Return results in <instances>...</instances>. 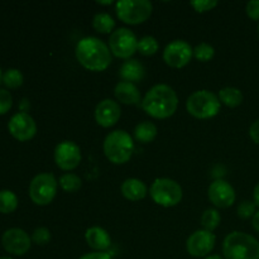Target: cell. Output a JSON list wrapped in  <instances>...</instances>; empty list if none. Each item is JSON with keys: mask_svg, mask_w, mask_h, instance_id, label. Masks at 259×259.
Wrapping results in <instances>:
<instances>
[{"mask_svg": "<svg viewBox=\"0 0 259 259\" xmlns=\"http://www.w3.org/2000/svg\"><path fill=\"white\" fill-rule=\"evenodd\" d=\"M85 240L94 252H106L111 245V238L105 229L91 227L86 230Z\"/></svg>", "mask_w": 259, "mask_h": 259, "instance_id": "17", "label": "cell"}, {"mask_svg": "<svg viewBox=\"0 0 259 259\" xmlns=\"http://www.w3.org/2000/svg\"><path fill=\"white\" fill-rule=\"evenodd\" d=\"M194 48L182 39H176L168 43L163 51V61L172 68H182L191 61Z\"/></svg>", "mask_w": 259, "mask_h": 259, "instance_id": "10", "label": "cell"}, {"mask_svg": "<svg viewBox=\"0 0 259 259\" xmlns=\"http://www.w3.org/2000/svg\"><path fill=\"white\" fill-rule=\"evenodd\" d=\"M215 243H217V238L211 232L204 229L196 230L187 239V253L195 258H206L214 249Z\"/></svg>", "mask_w": 259, "mask_h": 259, "instance_id": "12", "label": "cell"}, {"mask_svg": "<svg viewBox=\"0 0 259 259\" xmlns=\"http://www.w3.org/2000/svg\"><path fill=\"white\" fill-rule=\"evenodd\" d=\"M0 259H12L10 257H0Z\"/></svg>", "mask_w": 259, "mask_h": 259, "instance_id": "42", "label": "cell"}, {"mask_svg": "<svg viewBox=\"0 0 259 259\" xmlns=\"http://www.w3.org/2000/svg\"><path fill=\"white\" fill-rule=\"evenodd\" d=\"M225 259H259V242L250 234L233 232L223 242Z\"/></svg>", "mask_w": 259, "mask_h": 259, "instance_id": "3", "label": "cell"}, {"mask_svg": "<svg viewBox=\"0 0 259 259\" xmlns=\"http://www.w3.org/2000/svg\"><path fill=\"white\" fill-rule=\"evenodd\" d=\"M120 116V105L111 99H104L96 105L95 120L103 128H110L115 125Z\"/></svg>", "mask_w": 259, "mask_h": 259, "instance_id": "16", "label": "cell"}, {"mask_svg": "<svg viewBox=\"0 0 259 259\" xmlns=\"http://www.w3.org/2000/svg\"><path fill=\"white\" fill-rule=\"evenodd\" d=\"M109 48L115 57L131 60L132 56L138 51V39L131 29L119 28L110 34Z\"/></svg>", "mask_w": 259, "mask_h": 259, "instance_id": "9", "label": "cell"}, {"mask_svg": "<svg viewBox=\"0 0 259 259\" xmlns=\"http://www.w3.org/2000/svg\"><path fill=\"white\" fill-rule=\"evenodd\" d=\"M60 184L61 189L66 192H76L81 189V185H82V181H81L80 177L75 174H65L60 177Z\"/></svg>", "mask_w": 259, "mask_h": 259, "instance_id": "27", "label": "cell"}, {"mask_svg": "<svg viewBox=\"0 0 259 259\" xmlns=\"http://www.w3.org/2000/svg\"><path fill=\"white\" fill-rule=\"evenodd\" d=\"M75 55L78 63L93 72L105 71L113 61L110 48L96 37H85L78 40Z\"/></svg>", "mask_w": 259, "mask_h": 259, "instance_id": "2", "label": "cell"}, {"mask_svg": "<svg viewBox=\"0 0 259 259\" xmlns=\"http://www.w3.org/2000/svg\"><path fill=\"white\" fill-rule=\"evenodd\" d=\"M120 192L129 201H141L147 196L146 184L139 179H126L121 184Z\"/></svg>", "mask_w": 259, "mask_h": 259, "instance_id": "20", "label": "cell"}, {"mask_svg": "<svg viewBox=\"0 0 259 259\" xmlns=\"http://www.w3.org/2000/svg\"><path fill=\"white\" fill-rule=\"evenodd\" d=\"M215 55V50L209 43H200L194 48V57L200 62H209Z\"/></svg>", "mask_w": 259, "mask_h": 259, "instance_id": "29", "label": "cell"}, {"mask_svg": "<svg viewBox=\"0 0 259 259\" xmlns=\"http://www.w3.org/2000/svg\"><path fill=\"white\" fill-rule=\"evenodd\" d=\"M2 244L4 249L10 254L23 255L30 249L32 239L23 229L12 228L3 234Z\"/></svg>", "mask_w": 259, "mask_h": 259, "instance_id": "15", "label": "cell"}, {"mask_svg": "<svg viewBox=\"0 0 259 259\" xmlns=\"http://www.w3.org/2000/svg\"><path fill=\"white\" fill-rule=\"evenodd\" d=\"M252 225L254 228L255 232L259 233V210L254 214V217L252 218Z\"/></svg>", "mask_w": 259, "mask_h": 259, "instance_id": "37", "label": "cell"}, {"mask_svg": "<svg viewBox=\"0 0 259 259\" xmlns=\"http://www.w3.org/2000/svg\"><path fill=\"white\" fill-rule=\"evenodd\" d=\"M13 106V98L9 91L0 89V115L7 114Z\"/></svg>", "mask_w": 259, "mask_h": 259, "instance_id": "32", "label": "cell"}, {"mask_svg": "<svg viewBox=\"0 0 259 259\" xmlns=\"http://www.w3.org/2000/svg\"><path fill=\"white\" fill-rule=\"evenodd\" d=\"M116 15L129 25H138L149 19L153 5L148 0H120L115 4Z\"/></svg>", "mask_w": 259, "mask_h": 259, "instance_id": "6", "label": "cell"}, {"mask_svg": "<svg viewBox=\"0 0 259 259\" xmlns=\"http://www.w3.org/2000/svg\"><path fill=\"white\" fill-rule=\"evenodd\" d=\"M207 197L214 206L219 209H228L235 202L237 195L235 190L229 182L225 180L218 179L207 189Z\"/></svg>", "mask_w": 259, "mask_h": 259, "instance_id": "13", "label": "cell"}, {"mask_svg": "<svg viewBox=\"0 0 259 259\" xmlns=\"http://www.w3.org/2000/svg\"><path fill=\"white\" fill-rule=\"evenodd\" d=\"M157 134H158V129H157L156 124L152 121H142L134 128V138L139 143H151L156 139Z\"/></svg>", "mask_w": 259, "mask_h": 259, "instance_id": "21", "label": "cell"}, {"mask_svg": "<svg viewBox=\"0 0 259 259\" xmlns=\"http://www.w3.org/2000/svg\"><path fill=\"white\" fill-rule=\"evenodd\" d=\"M219 98L209 90H199L187 98L186 110L196 119H211L220 111Z\"/></svg>", "mask_w": 259, "mask_h": 259, "instance_id": "5", "label": "cell"}, {"mask_svg": "<svg viewBox=\"0 0 259 259\" xmlns=\"http://www.w3.org/2000/svg\"><path fill=\"white\" fill-rule=\"evenodd\" d=\"M151 197L157 205L163 207H174L181 202L184 191L179 182L175 180L162 177L154 180L151 186Z\"/></svg>", "mask_w": 259, "mask_h": 259, "instance_id": "7", "label": "cell"}, {"mask_svg": "<svg viewBox=\"0 0 259 259\" xmlns=\"http://www.w3.org/2000/svg\"><path fill=\"white\" fill-rule=\"evenodd\" d=\"M78 259H113L111 255L106 252H93L88 253V254H83L82 257Z\"/></svg>", "mask_w": 259, "mask_h": 259, "instance_id": "35", "label": "cell"}, {"mask_svg": "<svg viewBox=\"0 0 259 259\" xmlns=\"http://www.w3.org/2000/svg\"><path fill=\"white\" fill-rule=\"evenodd\" d=\"M237 212L240 219H250L257 212V205L254 204V201L244 200V201L239 204Z\"/></svg>", "mask_w": 259, "mask_h": 259, "instance_id": "30", "label": "cell"}, {"mask_svg": "<svg viewBox=\"0 0 259 259\" xmlns=\"http://www.w3.org/2000/svg\"><path fill=\"white\" fill-rule=\"evenodd\" d=\"M18 207V197L10 190H2L0 191V212L10 214Z\"/></svg>", "mask_w": 259, "mask_h": 259, "instance_id": "24", "label": "cell"}, {"mask_svg": "<svg viewBox=\"0 0 259 259\" xmlns=\"http://www.w3.org/2000/svg\"><path fill=\"white\" fill-rule=\"evenodd\" d=\"M219 98L220 103L224 104L228 108H237L240 104L243 103V93L238 88H233V86H227V88H223L219 91Z\"/></svg>", "mask_w": 259, "mask_h": 259, "instance_id": "22", "label": "cell"}, {"mask_svg": "<svg viewBox=\"0 0 259 259\" xmlns=\"http://www.w3.org/2000/svg\"><path fill=\"white\" fill-rule=\"evenodd\" d=\"M205 259H223V258L220 257V255H218V254H211V255H207V257Z\"/></svg>", "mask_w": 259, "mask_h": 259, "instance_id": "39", "label": "cell"}, {"mask_svg": "<svg viewBox=\"0 0 259 259\" xmlns=\"http://www.w3.org/2000/svg\"><path fill=\"white\" fill-rule=\"evenodd\" d=\"M119 76L123 78V81H126V82H139V81H142L146 77V67L138 60L131 58V60L124 61L123 65L120 66Z\"/></svg>", "mask_w": 259, "mask_h": 259, "instance_id": "19", "label": "cell"}, {"mask_svg": "<svg viewBox=\"0 0 259 259\" xmlns=\"http://www.w3.org/2000/svg\"><path fill=\"white\" fill-rule=\"evenodd\" d=\"M58 181L52 174H39L29 185V197L35 205L46 206L51 204L57 194Z\"/></svg>", "mask_w": 259, "mask_h": 259, "instance_id": "8", "label": "cell"}, {"mask_svg": "<svg viewBox=\"0 0 259 259\" xmlns=\"http://www.w3.org/2000/svg\"><path fill=\"white\" fill-rule=\"evenodd\" d=\"M3 82V72H2V68H0V83Z\"/></svg>", "mask_w": 259, "mask_h": 259, "instance_id": "41", "label": "cell"}, {"mask_svg": "<svg viewBox=\"0 0 259 259\" xmlns=\"http://www.w3.org/2000/svg\"><path fill=\"white\" fill-rule=\"evenodd\" d=\"M9 133L19 142L30 141L37 133V124L34 119L27 113H17L8 123Z\"/></svg>", "mask_w": 259, "mask_h": 259, "instance_id": "14", "label": "cell"}, {"mask_svg": "<svg viewBox=\"0 0 259 259\" xmlns=\"http://www.w3.org/2000/svg\"><path fill=\"white\" fill-rule=\"evenodd\" d=\"M81 159H82L81 149L75 142L63 141L56 147L55 162L58 168L62 171H72L77 168Z\"/></svg>", "mask_w": 259, "mask_h": 259, "instance_id": "11", "label": "cell"}, {"mask_svg": "<svg viewBox=\"0 0 259 259\" xmlns=\"http://www.w3.org/2000/svg\"><path fill=\"white\" fill-rule=\"evenodd\" d=\"M220 220H222V217L217 209H207L201 215V225L204 230H207V232H214L219 227Z\"/></svg>", "mask_w": 259, "mask_h": 259, "instance_id": "26", "label": "cell"}, {"mask_svg": "<svg viewBox=\"0 0 259 259\" xmlns=\"http://www.w3.org/2000/svg\"><path fill=\"white\" fill-rule=\"evenodd\" d=\"M93 27L98 33L109 34V33L114 32L115 20L108 13H98V14H95V17L93 19Z\"/></svg>", "mask_w": 259, "mask_h": 259, "instance_id": "23", "label": "cell"}, {"mask_svg": "<svg viewBox=\"0 0 259 259\" xmlns=\"http://www.w3.org/2000/svg\"><path fill=\"white\" fill-rule=\"evenodd\" d=\"M249 136H250V138H252V141L254 142V143L259 144V119H258V120H255L254 123L250 125Z\"/></svg>", "mask_w": 259, "mask_h": 259, "instance_id": "36", "label": "cell"}, {"mask_svg": "<svg viewBox=\"0 0 259 259\" xmlns=\"http://www.w3.org/2000/svg\"><path fill=\"white\" fill-rule=\"evenodd\" d=\"M23 81H24L23 73L17 68H9L3 73V83L8 89H18L23 85Z\"/></svg>", "mask_w": 259, "mask_h": 259, "instance_id": "28", "label": "cell"}, {"mask_svg": "<svg viewBox=\"0 0 259 259\" xmlns=\"http://www.w3.org/2000/svg\"><path fill=\"white\" fill-rule=\"evenodd\" d=\"M247 15L252 20H259V0H250L245 7Z\"/></svg>", "mask_w": 259, "mask_h": 259, "instance_id": "34", "label": "cell"}, {"mask_svg": "<svg viewBox=\"0 0 259 259\" xmlns=\"http://www.w3.org/2000/svg\"><path fill=\"white\" fill-rule=\"evenodd\" d=\"M258 34H259V25H258Z\"/></svg>", "mask_w": 259, "mask_h": 259, "instance_id": "43", "label": "cell"}, {"mask_svg": "<svg viewBox=\"0 0 259 259\" xmlns=\"http://www.w3.org/2000/svg\"><path fill=\"white\" fill-rule=\"evenodd\" d=\"M98 3L99 5H111L113 4V2H111V0H108V2H96Z\"/></svg>", "mask_w": 259, "mask_h": 259, "instance_id": "40", "label": "cell"}, {"mask_svg": "<svg viewBox=\"0 0 259 259\" xmlns=\"http://www.w3.org/2000/svg\"><path fill=\"white\" fill-rule=\"evenodd\" d=\"M33 243H35L37 245H46L47 243H50L51 240V232L50 229L45 227H39L37 229H34V232L32 233V237H30Z\"/></svg>", "mask_w": 259, "mask_h": 259, "instance_id": "31", "label": "cell"}, {"mask_svg": "<svg viewBox=\"0 0 259 259\" xmlns=\"http://www.w3.org/2000/svg\"><path fill=\"white\" fill-rule=\"evenodd\" d=\"M179 108V98L171 86L158 83L149 89L142 99V109L154 119H167Z\"/></svg>", "mask_w": 259, "mask_h": 259, "instance_id": "1", "label": "cell"}, {"mask_svg": "<svg viewBox=\"0 0 259 259\" xmlns=\"http://www.w3.org/2000/svg\"><path fill=\"white\" fill-rule=\"evenodd\" d=\"M253 201L257 205V207H259V182L255 185L254 191H253Z\"/></svg>", "mask_w": 259, "mask_h": 259, "instance_id": "38", "label": "cell"}, {"mask_svg": "<svg viewBox=\"0 0 259 259\" xmlns=\"http://www.w3.org/2000/svg\"><path fill=\"white\" fill-rule=\"evenodd\" d=\"M159 45L158 40L152 35H144L141 39H138V52L142 56H153L158 52Z\"/></svg>", "mask_w": 259, "mask_h": 259, "instance_id": "25", "label": "cell"}, {"mask_svg": "<svg viewBox=\"0 0 259 259\" xmlns=\"http://www.w3.org/2000/svg\"><path fill=\"white\" fill-rule=\"evenodd\" d=\"M114 95H115L116 100L125 105H138L139 103H142L138 88L134 83L126 82V81H120L116 83L115 89H114Z\"/></svg>", "mask_w": 259, "mask_h": 259, "instance_id": "18", "label": "cell"}, {"mask_svg": "<svg viewBox=\"0 0 259 259\" xmlns=\"http://www.w3.org/2000/svg\"><path fill=\"white\" fill-rule=\"evenodd\" d=\"M103 149L105 157L111 163L124 164L133 156V138L125 131H114L106 136Z\"/></svg>", "mask_w": 259, "mask_h": 259, "instance_id": "4", "label": "cell"}, {"mask_svg": "<svg viewBox=\"0 0 259 259\" xmlns=\"http://www.w3.org/2000/svg\"><path fill=\"white\" fill-rule=\"evenodd\" d=\"M191 7L197 13H206L218 7V2L217 0H197V2L191 3Z\"/></svg>", "mask_w": 259, "mask_h": 259, "instance_id": "33", "label": "cell"}]
</instances>
